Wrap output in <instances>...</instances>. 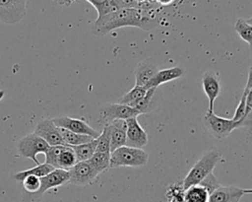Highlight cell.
<instances>
[{
    "label": "cell",
    "mask_w": 252,
    "mask_h": 202,
    "mask_svg": "<svg viewBox=\"0 0 252 202\" xmlns=\"http://www.w3.org/2000/svg\"><path fill=\"white\" fill-rule=\"evenodd\" d=\"M69 172L64 169L55 168L45 176L40 177V186L34 193H28L23 190L22 202H40L43 194L51 189L68 183Z\"/></svg>",
    "instance_id": "obj_4"
},
{
    "label": "cell",
    "mask_w": 252,
    "mask_h": 202,
    "mask_svg": "<svg viewBox=\"0 0 252 202\" xmlns=\"http://www.w3.org/2000/svg\"><path fill=\"white\" fill-rule=\"evenodd\" d=\"M183 74H184V71L179 66L161 69L156 73V75L151 79V81L145 87L147 89L158 88L160 85H162L164 83H168L170 81L180 78L181 76H183Z\"/></svg>",
    "instance_id": "obj_17"
},
{
    "label": "cell",
    "mask_w": 252,
    "mask_h": 202,
    "mask_svg": "<svg viewBox=\"0 0 252 202\" xmlns=\"http://www.w3.org/2000/svg\"><path fill=\"white\" fill-rule=\"evenodd\" d=\"M141 113L126 104L116 103H104L99 107V121L103 125H107L116 119H128L131 117H138Z\"/></svg>",
    "instance_id": "obj_7"
},
{
    "label": "cell",
    "mask_w": 252,
    "mask_h": 202,
    "mask_svg": "<svg viewBox=\"0 0 252 202\" xmlns=\"http://www.w3.org/2000/svg\"><path fill=\"white\" fill-rule=\"evenodd\" d=\"M95 152L110 153V131L108 125H103V129L96 138Z\"/></svg>",
    "instance_id": "obj_30"
},
{
    "label": "cell",
    "mask_w": 252,
    "mask_h": 202,
    "mask_svg": "<svg viewBox=\"0 0 252 202\" xmlns=\"http://www.w3.org/2000/svg\"><path fill=\"white\" fill-rule=\"evenodd\" d=\"M126 121V146L140 148L148 144L149 138L146 131L140 125L137 117L125 119Z\"/></svg>",
    "instance_id": "obj_11"
},
{
    "label": "cell",
    "mask_w": 252,
    "mask_h": 202,
    "mask_svg": "<svg viewBox=\"0 0 252 202\" xmlns=\"http://www.w3.org/2000/svg\"><path fill=\"white\" fill-rule=\"evenodd\" d=\"M55 168L52 166H50V165H48L46 163H43V164L36 165L35 167H33L32 168L24 169V170H21V171H18L16 173H14L13 174V178L15 180L22 181L28 175H35L37 177H42V176H45L46 174L50 173Z\"/></svg>",
    "instance_id": "obj_19"
},
{
    "label": "cell",
    "mask_w": 252,
    "mask_h": 202,
    "mask_svg": "<svg viewBox=\"0 0 252 202\" xmlns=\"http://www.w3.org/2000/svg\"><path fill=\"white\" fill-rule=\"evenodd\" d=\"M96 139H93L92 141L88 143H84L77 146H70L76 156L77 162H83L88 161L91 159V157L94 155L95 148H96Z\"/></svg>",
    "instance_id": "obj_24"
},
{
    "label": "cell",
    "mask_w": 252,
    "mask_h": 202,
    "mask_svg": "<svg viewBox=\"0 0 252 202\" xmlns=\"http://www.w3.org/2000/svg\"><path fill=\"white\" fill-rule=\"evenodd\" d=\"M76 163H77V159L73 149L70 146L65 145L64 149L61 151V153L57 158L55 168L64 169L68 171Z\"/></svg>",
    "instance_id": "obj_22"
},
{
    "label": "cell",
    "mask_w": 252,
    "mask_h": 202,
    "mask_svg": "<svg viewBox=\"0 0 252 202\" xmlns=\"http://www.w3.org/2000/svg\"><path fill=\"white\" fill-rule=\"evenodd\" d=\"M48 148L49 145L33 132L22 137L17 144L19 155L23 158L31 159L35 165H39L36 158L37 154H44Z\"/></svg>",
    "instance_id": "obj_6"
},
{
    "label": "cell",
    "mask_w": 252,
    "mask_h": 202,
    "mask_svg": "<svg viewBox=\"0 0 252 202\" xmlns=\"http://www.w3.org/2000/svg\"><path fill=\"white\" fill-rule=\"evenodd\" d=\"M136 1H137V3L139 4V6H141V5H143V4L147 3V2H151V1H153V0H136Z\"/></svg>",
    "instance_id": "obj_37"
},
{
    "label": "cell",
    "mask_w": 252,
    "mask_h": 202,
    "mask_svg": "<svg viewBox=\"0 0 252 202\" xmlns=\"http://www.w3.org/2000/svg\"><path fill=\"white\" fill-rule=\"evenodd\" d=\"M52 121L57 127L67 129L74 133L88 135L93 137L94 139H96L100 134L98 131L94 129L83 119L73 118L70 116H59L52 118Z\"/></svg>",
    "instance_id": "obj_10"
},
{
    "label": "cell",
    "mask_w": 252,
    "mask_h": 202,
    "mask_svg": "<svg viewBox=\"0 0 252 202\" xmlns=\"http://www.w3.org/2000/svg\"><path fill=\"white\" fill-rule=\"evenodd\" d=\"M59 128L61 137L63 139L64 145L66 146H77V145H81L84 143H88L90 141H92L94 138L88 135H83V134H78V133H74L72 131H69L67 129L64 128Z\"/></svg>",
    "instance_id": "obj_27"
},
{
    "label": "cell",
    "mask_w": 252,
    "mask_h": 202,
    "mask_svg": "<svg viewBox=\"0 0 252 202\" xmlns=\"http://www.w3.org/2000/svg\"><path fill=\"white\" fill-rule=\"evenodd\" d=\"M87 1L91 3L96 10L97 18L120 9L116 4L115 0H87Z\"/></svg>",
    "instance_id": "obj_28"
},
{
    "label": "cell",
    "mask_w": 252,
    "mask_h": 202,
    "mask_svg": "<svg viewBox=\"0 0 252 202\" xmlns=\"http://www.w3.org/2000/svg\"><path fill=\"white\" fill-rule=\"evenodd\" d=\"M65 145H55V146H49L47 151L44 153L45 155V163L52 166L54 168H56V161L61 153V151L64 149Z\"/></svg>",
    "instance_id": "obj_31"
},
{
    "label": "cell",
    "mask_w": 252,
    "mask_h": 202,
    "mask_svg": "<svg viewBox=\"0 0 252 202\" xmlns=\"http://www.w3.org/2000/svg\"><path fill=\"white\" fill-rule=\"evenodd\" d=\"M158 88H150L148 89L145 97L138 102V104L135 106V109H137L141 114H147L153 112L157 108L156 104V94H157Z\"/></svg>",
    "instance_id": "obj_21"
},
{
    "label": "cell",
    "mask_w": 252,
    "mask_h": 202,
    "mask_svg": "<svg viewBox=\"0 0 252 202\" xmlns=\"http://www.w3.org/2000/svg\"><path fill=\"white\" fill-rule=\"evenodd\" d=\"M119 8H140L136 0H115Z\"/></svg>",
    "instance_id": "obj_34"
},
{
    "label": "cell",
    "mask_w": 252,
    "mask_h": 202,
    "mask_svg": "<svg viewBox=\"0 0 252 202\" xmlns=\"http://www.w3.org/2000/svg\"><path fill=\"white\" fill-rule=\"evenodd\" d=\"M23 189L28 193H34L40 186V177L35 175H28L23 180Z\"/></svg>",
    "instance_id": "obj_32"
},
{
    "label": "cell",
    "mask_w": 252,
    "mask_h": 202,
    "mask_svg": "<svg viewBox=\"0 0 252 202\" xmlns=\"http://www.w3.org/2000/svg\"><path fill=\"white\" fill-rule=\"evenodd\" d=\"M148 89L145 86H137L135 85L129 92L121 97L118 102L129 105L133 108L138 104V102L145 97Z\"/></svg>",
    "instance_id": "obj_20"
},
{
    "label": "cell",
    "mask_w": 252,
    "mask_h": 202,
    "mask_svg": "<svg viewBox=\"0 0 252 202\" xmlns=\"http://www.w3.org/2000/svg\"><path fill=\"white\" fill-rule=\"evenodd\" d=\"M158 71V66L150 58L139 62L135 69V85L146 86Z\"/></svg>",
    "instance_id": "obj_16"
},
{
    "label": "cell",
    "mask_w": 252,
    "mask_h": 202,
    "mask_svg": "<svg viewBox=\"0 0 252 202\" xmlns=\"http://www.w3.org/2000/svg\"><path fill=\"white\" fill-rule=\"evenodd\" d=\"M88 161L92 167L100 174L110 168V153L94 151V155Z\"/></svg>",
    "instance_id": "obj_25"
},
{
    "label": "cell",
    "mask_w": 252,
    "mask_h": 202,
    "mask_svg": "<svg viewBox=\"0 0 252 202\" xmlns=\"http://www.w3.org/2000/svg\"><path fill=\"white\" fill-rule=\"evenodd\" d=\"M33 133L42 138L49 146L64 145L59 128L53 123L52 119H42L38 121Z\"/></svg>",
    "instance_id": "obj_13"
},
{
    "label": "cell",
    "mask_w": 252,
    "mask_h": 202,
    "mask_svg": "<svg viewBox=\"0 0 252 202\" xmlns=\"http://www.w3.org/2000/svg\"><path fill=\"white\" fill-rule=\"evenodd\" d=\"M56 3H58L59 5H63V6H69L71 5L73 2L77 1V0H54Z\"/></svg>",
    "instance_id": "obj_36"
},
{
    "label": "cell",
    "mask_w": 252,
    "mask_h": 202,
    "mask_svg": "<svg viewBox=\"0 0 252 202\" xmlns=\"http://www.w3.org/2000/svg\"><path fill=\"white\" fill-rule=\"evenodd\" d=\"M158 7L120 8L96 18L92 27V33L96 36H104L110 32L124 27H134L151 31L158 23Z\"/></svg>",
    "instance_id": "obj_1"
},
{
    "label": "cell",
    "mask_w": 252,
    "mask_h": 202,
    "mask_svg": "<svg viewBox=\"0 0 252 202\" xmlns=\"http://www.w3.org/2000/svg\"><path fill=\"white\" fill-rule=\"evenodd\" d=\"M28 0H0V22L13 25L27 14Z\"/></svg>",
    "instance_id": "obj_8"
},
{
    "label": "cell",
    "mask_w": 252,
    "mask_h": 202,
    "mask_svg": "<svg viewBox=\"0 0 252 202\" xmlns=\"http://www.w3.org/2000/svg\"><path fill=\"white\" fill-rule=\"evenodd\" d=\"M251 189H244L234 185H220L210 194L208 202H239L245 194H251Z\"/></svg>",
    "instance_id": "obj_12"
},
{
    "label": "cell",
    "mask_w": 252,
    "mask_h": 202,
    "mask_svg": "<svg viewBox=\"0 0 252 202\" xmlns=\"http://www.w3.org/2000/svg\"><path fill=\"white\" fill-rule=\"evenodd\" d=\"M69 183L74 185H89L93 183L99 173L92 167L89 161L77 162L69 170Z\"/></svg>",
    "instance_id": "obj_9"
},
{
    "label": "cell",
    "mask_w": 252,
    "mask_h": 202,
    "mask_svg": "<svg viewBox=\"0 0 252 202\" xmlns=\"http://www.w3.org/2000/svg\"><path fill=\"white\" fill-rule=\"evenodd\" d=\"M251 18L246 20L243 18H239L236 20L234 24V30L240 36L242 40L248 43L251 46L252 43V22Z\"/></svg>",
    "instance_id": "obj_26"
},
{
    "label": "cell",
    "mask_w": 252,
    "mask_h": 202,
    "mask_svg": "<svg viewBox=\"0 0 252 202\" xmlns=\"http://www.w3.org/2000/svg\"><path fill=\"white\" fill-rule=\"evenodd\" d=\"M202 87L209 101L207 112H214L215 101L220 94V83L218 74L213 70L205 72L202 77Z\"/></svg>",
    "instance_id": "obj_15"
},
{
    "label": "cell",
    "mask_w": 252,
    "mask_h": 202,
    "mask_svg": "<svg viewBox=\"0 0 252 202\" xmlns=\"http://www.w3.org/2000/svg\"><path fill=\"white\" fill-rule=\"evenodd\" d=\"M153 1L156 2L159 6H167V5L172 4L175 0H153Z\"/></svg>",
    "instance_id": "obj_35"
},
{
    "label": "cell",
    "mask_w": 252,
    "mask_h": 202,
    "mask_svg": "<svg viewBox=\"0 0 252 202\" xmlns=\"http://www.w3.org/2000/svg\"><path fill=\"white\" fill-rule=\"evenodd\" d=\"M110 131V153L115 149L126 145V121L116 119L107 124Z\"/></svg>",
    "instance_id": "obj_18"
},
{
    "label": "cell",
    "mask_w": 252,
    "mask_h": 202,
    "mask_svg": "<svg viewBox=\"0 0 252 202\" xmlns=\"http://www.w3.org/2000/svg\"><path fill=\"white\" fill-rule=\"evenodd\" d=\"M252 91V79H251V68L248 73V79L247 84L243 90L241 99L237 104V107L235 108L234 114L232 116L233 121H239L241 123L242 127H250L251 126V120H252V110L247 109L246 100L248 94Z\"/></svg>",
    "instance_id": "obj_14"
},
{
    "label": "cell",
    "mask_w": 252,
    "mask_h": 202,
    "mask_svg": "<svg viewBox=\"0 0 252 202\" xmlns=\"http://www.w3.org/2000/svg\"><path fill=\"white\" fill-rule=\"evenodd\" d=\"M221 154L216 150L211 149L207 151L190 168L184 179L182 180L183 187L186 189L192 185L199 184L209 173L213 172L217 164L220 161Z\"/></svg>",
    "instance_id": "obj_2"
},
{
    "label": "cell",
    "mask_w": 252,
    "mask_h": 202,
    "mask_svg": "<svg viewBox=\"0 0 252 202\" xmlns=\"http://www.w3.org/2000/svg\"><path fill=\"white\" fill-rule=\"evenodd\" d=\"M185 188L182 182L171 183L165 190L166 202H184Z\"/></svg>",
    "instance_id": "obj_29"
},
{
    "label": "cell",
    "mask_w": 252,
    "mask_h": 202,
    "mask_svg": "<svg viewBox=\"0 0 252 202\" xmlns=\"http://www.w3.org/2000/svg\"><path fill=\"white\" fill-rule=\"evenodd\" d=\"M149 154L140 148L122 146L110 153V168H140L147 165Z\"/></svg>",
    "instance_id": "obj_3"
},
{
    "label": "cell",
    "mask_w": 252,
    "mask_h": 202,
    "mask_svg": "<svg viewBox=\"0 0 252 202\" xmlns=\"http://www.w3.org/2000/svg\"><path fill=\"white\" fill-rule=\"evenodd\" d=\"M201 186H203L208 192L209 194H211L213 191H215L218 187L220 186V183L219 182L218 178L215 176V174L213 172L209 173L204 179H202L199 183Z\"/></svg>",
    "instance_id": "obj_33"
},
{
    "label": "cell",
    "mask_w": 252,
    "mask_h": 202,
    "mask_svg": "<svg viewBox=\"0 0 252 202\" xmlns=\"http://www.w3.org/2000/svg\"><path fill=\"white\" fill-rule=\"evenodd\" d=\"M209 192L200 184L192 185L185 189L184 202H208Z\"/></svg>",
    "instance_id": "obj_23"
},
{
    "label": "cell",
    "mask_w": 252,
    "mask_h": 202,
    "mask_svg": "<svg viewBox=\"0 0 252 202\" xmlns=\"http://www.w3.org/2000/svg\"><path fill=\"white\" fill-rule=\"evenodd\" d=\"M202 123L204 128L216 139H223L236 128L242 127L239 121L219 116L215 111L206 112L203 116Z\"/></svg>",
    "instance_id": "obj_5"
}]
</instances>
